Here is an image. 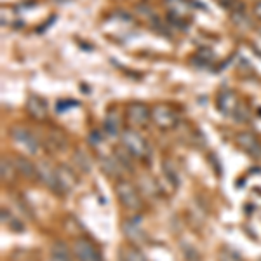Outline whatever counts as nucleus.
<instances>
[{
	"label": "nucleus",
	"instance_id": "1",
	"mask_svg": "<svg viewBox=\"0 0 261 261\" xmlns=\"http://www.w3.org/2000/svg\"><path fill=\"white\" fill-rule=\"evenodd\" d=\"M122 148H124L130 157L136 159H146L150 155V145L138 130L127 129L120 134Z\"/></svg>",
	"mask_w": 261,
	"mask_h": 261
},
{
	"label": "nucleus",
	"instance_id": "2",
	"mask_svg": "<svg viewBox=\"0 0 261 261\" xmlns=\"http://www.w3.org/2000/svg\"><path fill=\"white\" fill-rule=\"evenodd\" d=\"M115 192H117V197H119L120 204L124 205V207L127 209V211L138 213L143 207L141 195H140L138 188L134 187L133 183H129V181H125V179L117 181Z\"/></svg>",
	"mask_w": 261,
	"mask_h": 261
},
{
	"label": "nucleus",
	"instance_id": "3",
	"mask_svg": "<svg viewBox=\"0 0 261 261\" xmlns=\"http://www.w3.org/2000/svg\"><path fill=\"white\" fill-rule=\"evenodd\" d=\"M178 113H176L169 105H153L151 107V122L157 125L159 129H164V130H169L172 127L178 125Z\"/></svg>",
	"mask_w": 261,
	"mask_h": 261
},
{
	"label": "nucleus",
	"instance_id": "4",
	"mask_svg": "<svg viewBox=\"0 0 261 261\" xmlns=\"http://www.w3.org/2000/svg\"><path fill=\"white\" fill-rule=\"evenodd\" d=\"M11 138H12V141H14L19 148H23L27 153H30V155L39 153V150H40L39 140H37L28 129L18 127V125H16V127L11 129Z\"/></svg>",
	"mask_w": 261,
	"mask_h": 261
},
{
	"label": "nucleus",
	"instance_id": "5",
	"mask_svg": "<svg viewBox=\"0 0 261 261\" xmlns=\"http://www.w3.org/2000/svg\"><path fill=\"white\" fill-rule=\"evenodd\" d=\"M235 143H237L239 148H241L244 153L249 155V157H252V159L261 157V143L252 133L241 130V133L235 136Z\"/></svg>",
	"mask_w": 261,
	"mask_h": 261
},
{
	"label": "nucleus",
	"instance_id": "6",
	"mask_svg": "<svg viewBox=\"0 0 261 261\" xmlns=\"http://www.w3.org/2000/svg\"><path fill=\"white\" fill-rule=\"evenodd\" d=\"M125 115H127V120L134 127H143L151 120V108L143 103H130L127 110H125Z\"/></svg>",
	"mask_w": 261,
	"mask_h": 261
},
{
	"label": "nucleus",
	"instance_id": "7",
	"mask_svg": "<svg viewBox=\"0 0 261 261\" xmlns=\"http://www.w3.org/2000/svg\"><path fill=\"white\" fill-rule=\"evenodd\" d=\"M73 254L79 261H103L96 246L87 239H77L73 244Z\"/></svg>",
	"mask_w": 261,
	"mask_h": 261
},
{
	"label": "nucleus",
	"instance_id": "8",
	"mask_svg": "<svg viewBox=\"0 0 261 261\" xmlns=\"http://www.w3.org/2000/svg\"><path fill=\"white\" fill-rule=\"evenodd\" d=\"M56 176H58V190H60V195H66V193L73 190V187H77V176H75V172L68 166H58Z\"/></svg>",
	"mask_w": 261,
	"mask_h": 261
},
{
	"label": "nucleus",
	"instance_id": "9",
	"mask_svg": "<svg viewBox=\"0 0 261 261\" xmlns=\"http://www.w3.org/2000/svg\"><path fill=\"white\" fill-rule=\"evenodd\" d=\"M216 105H218V108H220V112L225 113V115H235L237 108L241 107L237 94L231 89H221L220 94H218Z\"/></svg>",
	"mask_w": 261,
	"mask_h": 261
},
{
	"label": "nucleus",
	"instance_id": "10",
	"mask_svg": "<svg viewBox=\"0 0 261 261\" xmlns=\"http://www.w3.org/2000/svg\"><path fill=\"white\" fill-rule=\"evenodd\" d=\"M37 169H39V179L49 190H53L54 193L60 195V190H58V176H56V167H53L49 162H39L37 164Z\"/></svg>",
	"mask_w": 261,
	"mask_h": 261
},
{
	"label": "nucleus",
	"instance_id": "11",
	"mask_svg": "<svg viewBox=\"0 0 261 261\" xmlns=\"http://www.w3.org/2000/svg\"><path fill=\"white\" fill-rule=\"evenodd\" d=\"M122 230H124L125 237H127L133 244H140L145 241V237H146L145 230H143V226L138 218H129V220H125L124 225H122Z\"/></svg>",
	"mask_w": 261,
	"mask_h": 261
},
{
	"label": "nucleus",
	"instance_id": "12",
	"mask_svg": "<svg viewBox=\"0 0 261 261\" xmlns=\"http://www.w3.org/2000/svg\"><path fill=\"white\" fill-rule=\"evenodd\" d=\"M14 161V166H16V169H18V172L23 178H27V179H39V169H37V164H33L30 159H27V157H16V159H12Z\"/></svg>",
	"mask_w": 261,
	"mask_h": 261
},
{
	"label": "nucleus",
	"instance_id": "13",
	"mask_svg": "<svg viewBox=\"0 0 261 261\" xmlns=\"http://www.w3.org/2000/svg\"><path fill=\"white\" fill-rule=\"evenodd\" d=\"M103 129H105V134H108L110 138H117L119 134H122V120H120V115L117 112L110 110L105 115V122H103Z\"/></svg>",
	"mask_w": 261,
	"mask_h": 261
},
{
	"label": "nucleus",
	"instance_id": "14",
	"mask_svg": "<svg viewBox=\"0 0 261 261\" xmlns=\"http://www.w3.org/2000/svg\"><path fill=\"white\" fill-rule=\"evenodd\" d=\"M27 110L28 113L37 120H44L47 117V105H45L44 99H40L39 96H32L27 103Z\"/></svg>",
	"mask_w": 261,
	"mask_h": 261
},
{
	"label": "nucleus",
	"instance_id": "15",
	"mask_svg": "<svg viewBox=\"0 0 261 261\" xmlns=\"http://www.w3.org/2000/svg\"><path fill=\"white\" fill-rule=\"evenodd\" d=\"M49 259L50 261H73L70 249L66 247V244L61 241H56L53 246H50Z\"/></svg>",
	"mask_w": 261,
	"mask_h": 261
},
{
	"label": "nucleus",
	"instance_id": "16",
	"mask_svg": "<svg viewBox=\"0 0 261 261\" xmlns=\"http://www.w3.org/2000/svg\"><path fill=\"white\" fill-rule=\"evenodd\" d=\"M0 171H2L0 176H2L4 183H12L19 174L14 166V161H11V159H7V157H2V161H0Z\"/></svg>",
	"mask_w": 261,
	"mask_h": 261
},
{
	"label": "nucleus",
	"instance_id": "17",
	"mask_svg": "<svg viewBox=\"0 0 261 261\" xmlns=\"http://www.w3.org/2000/svg\"><path fill=\"white\" fill-rule=\"evenodd\" d=\"M120 252H122V259L124 261H146L143 252L134 246H124L120 249Z\"/></svg>",
	"mask_w": 261,
	"mask_h": 261
},
{
	"label": "nucleus",
	"instance_id": "18",
	"mask_svg": "<svg viewBox=\"0 0 261 261\" xmlns=\"http://www.w3.org/2000/svg\"><path fill=\"white\" fill-rule=\"evenodd\" d=\"M218 261H244L241 252L235 251L233 247L223 246L220 252H218Z\"/></svg>",
	"mask_w": 261,
	"mask_h": 261
},
{
	"label": "nucleus",
	"instance_id": "19",
	"mask_svg": "<svg viewBox=\"0 0 261 261\" xmlns=\"http://www.w3.org/2000/svg\"><path fill=\"white\" fill-rule=\"evenodd\" d=\"M75 162H79V167L82 171H89V166H91V161L87 159V155L84 151H77L75 153Z\"/></svg>",
	"mask_w": 261,
	"mask_h": 261
},
{
	"label": "nucleus",
	"instance_id": "20",
	"mask_svg": "<svg viewBox=\"0 0 261 261\" xmlns=\"http://www.w3.org/2000/svg\"><path fill=\"white\" fill-rule=\"evenodd\" d=\"M164 171H166V176L169 178L172 185H178V174H176L174 169H169V161L164 162Z\"/></svg>",
	"mask_w": 261,
	"mask_h": 261
},
{
	"label": "nucleus",
	"instance_id": "21",
	"mask_svg": "<svg viewBox=\"0 0 261 261\" xmlns=\"http://www.w3.org/2000/svg\"><path fill=\"white\" fill-rule=\"evenodd\" d=\"M79 107L77 101H60V105H58V112H65L66 108H75Z\"/></svg>",
	"mask_w": 261,
	"mask_h": 261
},
{
	"label": "nucleus",
	"instance_id": "22",
	"mask_svg": "<svg viewBox=\"0 0 261 261\" xmlns=\"http://www.w3.org/2000/svg\"><path fill=\"white\" fill-rule=\"evenodd\" d=\"M89 143H94L92 146H99V143H101L99 134H98V133H92L91 136H89Z\"/></svg>",
	"mask_w": 261,
	"mask_h": 261
},
{
	"label": "nucleus",
	"instance_id": "23",
	"mask_svg": "<svg viewBox=\"0 0 261 261\" xmlns=\"http://www.w3.org/2000/svg\"><path fill=\"white\" fill-rule=\"evenodd\" d=\"M254 14H256V18H258L261 21V0L259 2H256V6H254Z\"/></svg>",
	"mask_w": 261,
	"mask_h": 261
},
{
	"label": "nucleus",
	"instance_id": "24",
	"mask_svg": "<svg viewBox=\"0 0 261 261\" xmlns=\"http://www.w3.org/2000/svg\"><path fill=\"white\" fill-rule=\"evenodd\" d=\"M256 2H259V0H256Z\"/></svg>",
	"mask_w": 261,
	"mask_h": 261
},
{
	"label": "nucleus",
	"instance_id": "25",
	"mask_svg": "<svg viewBox=\"0 0 261 261\" xmlns=\"http://www.w3.org/2000/svg\"><path fill=\"white\" fill-rule=\"evenodd\" d=\"M258 261H261V258H259V259H258Z\"/></svg>",
	"mask_w": 261,
	"mask_h": 261
}]
</instances>
